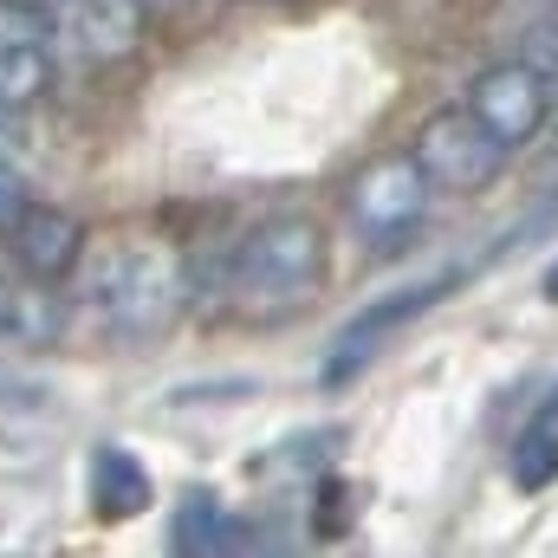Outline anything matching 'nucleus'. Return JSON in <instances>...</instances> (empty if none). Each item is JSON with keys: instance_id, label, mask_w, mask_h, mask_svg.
I'll return each mask as SVG.
<instances>
[{"instance_id": "1", "label": "nucleus", "mask_w": 558, "mask_h": 558, "mask_svg": "<svg viewBox=\"0 0 558 558\" xmlns=\"http://www.w3.org/2000/svg\"><path fill=\"white\" fill-rule=\"evenodd\" d=\"M72 279V312L111 344H156L189 305V260L162 234H111L78 254Z\"/></svg>"}, {"instance_id": "2", "label": "nucleus", "mask_w": 558, "mask_h": 558, "mask_svg": "<svg viewBox=\"0 0 558 558\" xmlns=\"http://www.w3.org/2000/svg\"><path fill=\"white\" fill-rule=\"evenodd\" d=\"M325 260H331V241L312 215H267L234 247H221L202 279L189 274V299L202 286V292H215L221 312H234L247 325H274V318H292L318 299Z\"/></svg>"}, {"instance_id": "3", "label": "nucleus", "mask_w": 558, "mask_h": 558, "mask_svg": "<svg viewBox=\"0 0 558 558\" xmlns=\"http://www.w3.org/2000/svg\"><path fill=\"white\" fill-rule=\"evenodd\" d=\"M428 195H435V182L422 175V162L410 149H390V156H371L351 175L344 215H351V228L371 254H403L416 241V228L428 221Z\"/></svg>"}, {"instance_id": "4", "label": "nucleus", "mask_w": 558, "mask_h": 558, "mask_svg": "<svg viewBox=\"0 0 558 558\" xmlns=\"http://www.w3.org/2000/svg\"><path fill=\"white\" fill-rule=\"evenodd\" d=\"M149 7L143 0H59L52 7V65L105 72L143 46Z\"/></svg>"}, {"instance_id": "5", "label": "nucleus", "mask_w": 558, "mask_h": 558, "mask_svg": "<svg viewBox=\"0 0 558 558\" xmlns=\"http://www.w3.org/2000/svg\"><path fill=\"white\" fill-rule=\"evenodd\" d=\"M422 162V175L435 182V189H448V195H481V189H494L500 182V169H507V149L487 137V124L461 105V111H435L428 124L416 131V149H410Z\"/></svg>"}, {"instance_id": "6", "label": "nucleus", "mask_w": 558, "mask_h": 558, "mask_svg": "<svg viewBox=\"0 0 558 558\" xmlns=\"http://www.w3.org/2000/svg\"><path fill=\"white\" fill-rule=\"evenodd\" d=\"M454 292V274H435V279H416V286H403V292H384L377 305H364L351 325H344V338L331 344V357H325V371H318V384L325 390H344L351 377H364L371 364H377V351L410 325V318H422L435 299H448Z\"/></svg>"}, {"instance_id": "7", "label": "nucleus", "mask_w": 558, "mask_h": 558, "mask_svg": "<svg viewBox=\"0 0 558 558\" xmlns=\"http://www.w3.org/2000/svg\"><path fill=\"white\" fill-rule=\"evenodd\" d=\"M468 111L487 124V137L513 156V149H526V143L546 131L553 92H546V78H539L526 59H494V65L474 78V92H468Z\"/></svg>"}, {"instance_id": "8", "label": "nucleus", "mask_w": 558, "mask_h": 558, "mask_svg": "<svg viewBox=\"0 0 558 558\" xmlns=\"http://www.w3.org/2000/svg\"><path fill=\"white\" fill-rule=\"evenodd\" d=\"M7 254H13V267L33 279H65L78 267V254H85V221L78 215H65V208H52V202H26L13 221H7Z\"/></svg>"}, {"instance_id": "9", "label": "nucleus", "mask_w": 558, "mask_h": 558, "mask_svg": "<svg viewBox=\"0 0 558 558\" xmlns=\"http://www.w3.org/2000/svg\"><path fill=\"white\" fill-rule=\"evenodd\" d=\"M72 325V299L52 279H33L20 267H0V338L7 344H39L52 351Z\"/></svg>"}, {"instance_id": "10", "label": "nucleus", "mask_w": 558, "mask_h": 558, "mask_svg": "<svg viewBox=\"0 0 558 558\" xmlns=\"http://www.w3.org/2000/svg\"><path fill=\"white\" fill-rule=\"evenodd\" d=\"M247 526L221 507V494L195 487L182 507H175V526H169V553H189V558H215V553H247Z\"/></svg>"}, {"instance_id": "11", "label": "nucleus", "mask_w": 558, "mask_h": 558, "mask_svg": "<svg viewBox=\"0 0 558 558\" xmlns=\"http://www.w3.org/2000/svg\"><path fill=\"white\" fill-rule=\"evenodd\" d=\"M143 507H149V474H143L137 454H124V448H98V461H92V513L98 520H137Z\"/></svg>"}, {"instance_id": "12", "label": "nucleus", "mask_w": 558, "mask_h": 558, "mask_svg": "<svg viewBox=\"0 0 558 558\" xmlns=\"http://www.w3.org/2000/svg\"><path fill=\"white\" fill-rule=\"evenodd\" d=\"M52 52L46 46H33V52H0V111H33L46 92H52Z\"/></svg>"}, {"instance_id": "13", "label": "nucleus", "mask_w": 558, "mask_h": 558, "mask_svg": "<svg viewBox=\"0 0 558 558\" xmlns=\"http://www.w3.org/2000/svg\"><path fill=\"white\" fill-rule=\"evenodd\" d=\"M558 474V403L546 416H533V428L513 441V481L533 494V487H553Z\"/></svg>"}, {"instance_id": "14", "label": "nucleus", "mask_w": 558, "mask_h": 558, "mask_svg": "<svg viewBox=\"0 0 558 558\" xmlns=\"http://www.w3.org/2000/svg\"><path fill=\"white\" fill-rule=\"evenodd\" d=\"M52 52V13L39 0H0V52Z\"/></svg>"}, {"instance_id": "15", "label": "nucleus", "mask_w": 558, "mask_h": 558, "mask_svg": "<svg viewBox=\"0 0 558 558\" xmlns=\"http://www.w3.org/2000/svg\"><path fill=\"white\" fill-rule=\"evenodd\" d=\"M520 59H526V65H533L546 85L558 78V0L539 13V20H533V26H526V39H520Z\"/></svg>"}, {"instance_id": "16", "label": "nucleus", "mask_w": 558, "mask_h": 558, "mask_svg": "<svg viewBox=\"0 0 558 558\" xmlns=\"http://www.w3.org/2000/svg\"><path fill=\"white\" fill-rule=\"evenodd\" d=\"M0 169H26V137H20V111H0Z\"/></svg>"}, {"instance_id": "17", "label": "nucleus", "mask_w": 558, "mask_h": 558, "mask_svg": "<svg viewBox=\"0 0 558 558\" xmlns=\"http://www.w3.org/2000/svg\"><path fill=\"white\" fill-rule=\"evenodd\" d=\"M26 202H33V195H26V175H20V169H0V234H7V221H13Z\"/></svg>"}, {"instance_id": "18", "label": "nucleus", "mask_w": 558, "mask_h": 558, "mask_svg": "<svg viewBox=\"0 0 558 558\" xmlns=\"http://www.w3.org/2000/svg\"><path fill=\"white\" fill-rule=\"evenodd\" d=\"M149 13H169V7H189V0H143Z\"/></svg>"}, {"instance_id": "19", "label": "nucleus", "mask_w": 558, "mask_h": 558, "mask_svg": "<svg viewBox=\"0 0 558 558\" xmlns=\"http://www.w3.org/2000/svg\"><path fill=\"white\" fill-rule=\"evenodd\" d=\"M546 299L558 305V260H553V274H546Z\"/></svg>"}, {"instance_id": "20", "label": "nucleus", "mask_w": 558, "mask_h": 558, "mask_svg": "<svg viewBox=\"0 0 558 558\" xmlns=\"http://www.w3.org/2000/svg\"><path fill=\"white\" fill-rule=\"evenodd\" d=\"M39 7H46V0H39Z\"/></svg>"}]
</instances>
